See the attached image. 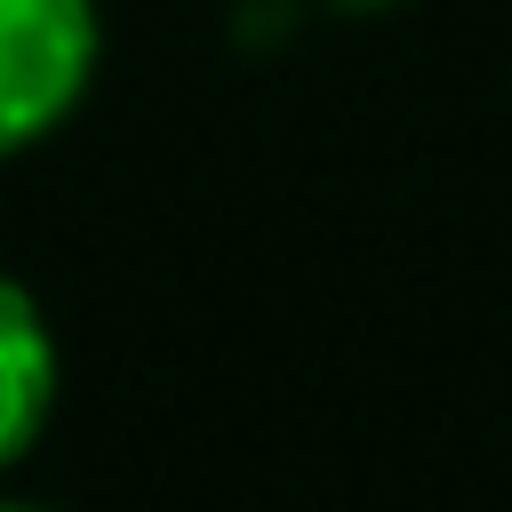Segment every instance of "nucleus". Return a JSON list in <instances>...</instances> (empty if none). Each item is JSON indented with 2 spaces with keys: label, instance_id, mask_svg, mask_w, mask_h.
<instances>
[{
  "label": "nucleus",
  "instance_id": "7ed1b4c3",
  "mask_svg": "<svg viewBox=\"0 0 512 512\" xmlns=\"http://www.w3.org/2000/svg\"><path fill=\"white\" fill-rule=\"evenodd\" d=\"M0 512H32V504H0Z\"/></svg>",
  "mask_w": 512,
  "mask_h": 512
},
{
  "label": "nucleus",
  "instance_id": "f257e3e1",
  "mask_svg": "<svg viewBox=\"0 0 512 512\" xmlns=\"http://www.w3.org/2000/svg\"><path fill=\"white\" fill-rule=\"evenodd\" d=\"M96 72L88 0H0V160L40 144Z\"/></svg>",
  "mask_w": 512,
  "mask_h": 512
},
{
  "label": "nucleus",
  "instance_id": "f03ea898",
  "mask_svg": "<svg viewBox=\"0 0 512 512\" xmlns=\"http://www.w3.org/2000/svg\"><path fill=\"white\" fill-rule=\"evenodd\" d=\"M56 408V336L24 280L0 272V464H16Z\"/></svg>",
  "mask_w": 512,
  "mask_h": 512
}]
</instances>
